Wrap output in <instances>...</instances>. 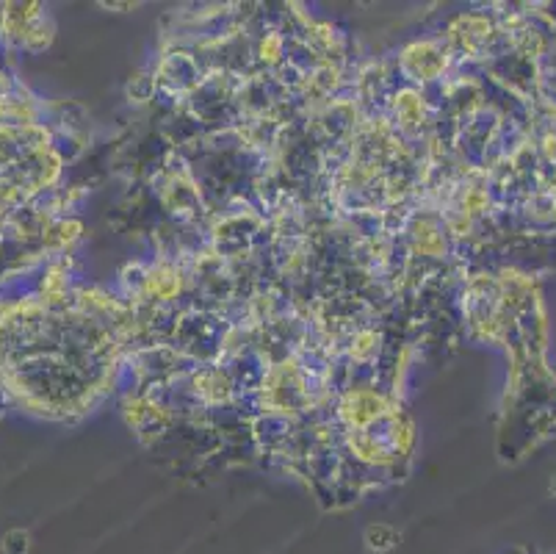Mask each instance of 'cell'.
Instances as JSON below:
<instances>
[{"mask_svg":"<svg viewBox=\"0 0 556 554\" xmlns=\"http://www.w3.org/2000/svg\"><path fill=\"white\" fill-rule=\"evenodd\" d=\"M396 543H399V532L393 530L391 524H374L366 530L368 552H391Z\"/></svg>","mask_w":556,"mask_h":554,"instance_id":"obj_1","label":"cell"}]
</instances>
